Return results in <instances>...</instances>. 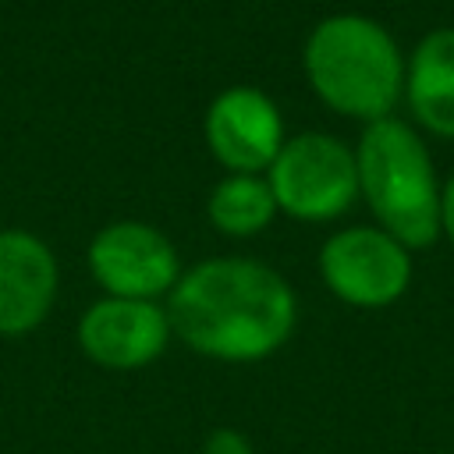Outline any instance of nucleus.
<instances>
[{"instance_id":"nucleus-1","label":"nucleus","mask_w":454,"mask_h":454,"mask_svg":"<svg viewBox=\"0 0 454 454\" xmlns=\"http://www.w3.org/2000/svg\"><path fill=\"white\" fill-rule=\"evenodd\" d=\"M170 333L216 362H259L298 323L291 284L255 259H206L177 277L167 301Z\"/></svg>"},{"instance_id":"nucleus-2","label":"nucleus","mask_w":454,"mask_h":454,"mask_svg":"<svg viewBox=\"0 0 454 454\" xmlns=\"http://www.w3.org/2000/svg\"><path fill=\"white\" fill-rule=\"evenodd\" d=\"M305 74L333 110L358 121L390 117L404 89V60L394 35L365 14H330L305 43Z\"/></svg>"},{"instance_id":"nucleus-3","label":"nucleus","mask_w":454,"mask_h":454,"mask_svg":"<svg viewBox=\"0 0 454 454\" xmlns=\"http://www.w3.org/2000/svg\"><path fill=\"white\" fill-rule=\"evenodd\" d=\"M358 192L369 209L404 248H426L440 238V188L433 160L419 135L394 117L365 124L358 149Z\"/></svg>"},{"instance_id":"nucleus-4","label":"nucleus","mask_w":454,"mask_h":454,"mask_svg":"<svg viewBox=\"0 0 454 454\" xmlns=\"http://www.w3.org/2000/svg\"><path fill=\"white\" fill-rule=\"evenodd\" d=\"M266 170V184L277 199V209L298 220H330L344 213L358 195L355 153L340 138L323 131L284 138L280 153Z\"/></svg>"},{"instance_id":"nucleus-5","label":"nucleus","mask_w":454,"mask_h":454,"mask_svg":"<svg viewBox=\"0 0 454 454\" xmlns=\"http://www.w3.org/2000/svg\"><path fill=\"white\" fill-rule=\"evenodd\" d=\"M323 284L355 309L394 305L411 284V255L380 227H348L319 248Z\"/></svg>"},{"instance_id":"nucleus-6","label":"nucleus","mask_w":454,"mask_h":454,"mask_svg":"<svg viewBox=\"0 0 454 454\" xmlns=\"http://www.w3.org/2000/svg\"><path fill=\"white\" fill-rule=\"evenodd\" d=\"M89 270L110 298H160L177 277V248L174 241L142 220L106 223L89 245Z\"/></svg>"},{"instance_id":"nucleus-7","label":"nucleus","mask_w":454,"mask_h":454,"mask_svg":"<svg viewBox=\"0 0 454 454\" xmlns=\"http://www.w3.org/2000/svg\"><path fill=\"white\" fill-rule=\"evenodd\" d=\"M170 340L167 309L145 298H99L78 319L85 358L103 369H142L163 355Z\"/></svg>"},{"instance_id":"nucleus-8","label":"nucleus","mask_w":454,"mask_h":454,"mask_svg":"<svg viewBox=\"0 0 454 454\" xmlns=\"http://www.w3.org/2000/svg\"><path fill=\"white\" fill-rule=\"evenodd\" d=\"M206 142L223 167L255 174L270 167L284 145L280 110L266 92L252 85H231L206 110Z\"/></svg>"},{"instance_id":"nucleus-9","label":"nucleus","mask_w":454,"mask_h":454,"mask_svg":"<svg viewBox=\"0 0 454 454\" xmlns=\"http://www.w3.org/2000/svg\"><path fill=\"white\" fill-rule=\"evenodd\" d=\"M57 259L28 231H0V337L35 330L57 298Z\"/></svg>"},{"instance_id":"nucleus-10","label":"nucleus","mask_w":454,"mask_h":454,"mask_svg":"<svg viewBox=\"0 0 454 454\" xmlns=\"http://www.w3.org/2000/svg\"><path fill=\"white\" fill-rule=\"evenodd\" d=\"M408 106L433 135L454 138V28L429 32L404 71Z\"/></svg>"},{"instance_id":"nucleus-11","label":"nucleus","mask_w":454,"mask_h":454,"mask_svg":"<svg viewBox=\"0 0 454 454\" xmlns=\"http://www.w3.org/2000/svg\"><path fill=\"white\" fill-rule=\"evenodd\" d=\"M209 220L216 223V231L223 234H255L262 231L273 213H277V199L270 192V184L255 174H231L223 177L213 192H209Z\"/></svg>"},{"instance_id":"nucleus-12","label":"nucleus","mask_w":454,"mask_h":454,"mask_svg":"<svg viewBox=\"0 0 454 454\" xmlns=\"http://www.w3.org/2000/svg\"><path fill=\"white\" fill-rule=\"evenodd\" d=\"M202 454H255V450H252L245 433H238L231 426H220L202 440Z\"/></svg>"},{"instance_id":"nucleus-13","label":"nucleus","mask_w":454,"mask_h":454,"mask_svg":"<svg viewBox=\"0 0 454 454\" xmlns=\"http://www.w3.org/2000/svg\"><path fill=\"white\" fill-rule=\"evenodd\" d=\"M440 231L454 241V174L440 192Z\"/></svg>"}]
</instances>
